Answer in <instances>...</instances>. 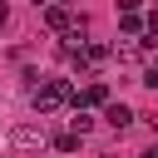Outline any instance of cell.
Wrapping results in <instances>:
<instances>
[{
  "label": "cell",
  "instance_id": "obj_1",
  "mask_svg": "<svg viewBox=\"0 0 158 158\" xmlns=\"http://www.w3.org/2000/svg\"><path fill=\"white\" fill-rule=\"evenodd\" d=\"M30 104H35V114L44 118V114H54V109L74 104V89H69V79H40V84H35V94H30Z\"/></svg>",
  "mask_w": 158,
  "mask_h": 158
},
{
  "label": "cell",
  "instance_id": "obj_2",
  "mask_svg": "<svg viewBox=\"0 0 158 158\" xmlns=\"http://www.w3.org/2000/svg\"><path fill=\"white\" fill-rule=\"evenodd\" d=\"M94 104H109V84L104 79H89L84 89H74V109H94Z\"/></svg>",
  "mask_w": 158,
  "mask_h": 158
},
{
  "label": "cell",
  "instance_id": "obj_3",
  "mask_svg": "<svg viewBox=\"0 0 158 158\" xmlns=\"http://www.w3.org/2000/svg\"><path fill=\"white\" fill-rule=\"evenodd\" d=\"M10 143H15L20 153H30V148H44V128H35V123H20V128L10 133Z\"/></svg>",
  "mask_w": 158,
  "mask_h": 158
},
{
  "label": "cell",
  "instance_id": "obj_4",
  "mask_svg": "<svg viewBox=\"0 0 158 158\" xmlns=\"http://www.w3.org/2000/svg\"><path fill=\"white\" fill-rule=\"evenodd\" d=\"M44 25H49V30H59V35H69V30H74L69 5H44Z\"/></svg>",
  "mask_w": 158,
  "mask_h": 158
},
{
  "label": "cell",
  "instance_id": "obj_5",
  "mask_svg": "<svg viewBox=\"0 0 158 158\" xmlns=\"http://www.w3.org/2000/svg\"><path fill=\"white\" fill-rule=\"evenodd\" d=\"M104 118H109L114 133H123V128L133 123V109H128V104H104Z\"/></svg>",
  "mask_w": 158,
  "mask_h": 158
},
{
  "label": "cell",
  "instance_id": "obj_6",
  "mask_svg": "<svg viewBox=\"0 0 158 158\" xmlns=\"http://www.w3.org/2000/svg\"><path fill=\"white\" fill-rule=\"evenodd\" d=\"M118 30H123V35H138V30H143V15H138V10H123V15H118Z\"/></svg>",
  "mask_w": 158,
  "mask_h": 158
},
{
  "label": "cell",
  "instance_id": "obj_7",
  "mask_svg": "<svg viewBox=\"0 0 158 158\" xmlns=\"http://www.w3.org/2000/svg\"><path fill=\"white\" fill-rule=\"evenodd\" d=\"M69 128H74V133L84 138V133L94 128V118H89V109H74V118H69Z\"/></svg>",
  "mask_w": 158,
  "mask_h": 158
},
{
  "label": "cell",
  "instance_id": "obj_8",
  "mask_svg": "<svg viewBox=\"0 0 158 158\" xmlns=\"http://www.w3.org/2000/svg\"><path fill=\"white\" fill-rule=\"evenodd\" d=\"M54 148H59V153H74V148H79V133H74V128H69V133H59V138H54Z\"/></svg>",
  "mask_w": 158,
  "mask_h": 158
},
{
  "label": "cell",
  "instance_id": "obj_9",
  "mask_svg": "<svg viewBox=\"0 0 158 158\" xmlns=\"http://www.w3.org/2000/svg\"><path fill=\"white\" fill-rule=\"evenodd\" d=\"M143 84H153V89H158V59H153V64L143 69Z\"/></svg>",
  "mask_w": 158,
  "mask_h": 158
},
{
  "label": "cell",
  "instance_id": "obj_10",
  "mask_svg": "<svg viewBox=\"0 0 158 158\" xmlns=\"http://www.w3.org/2000/svg\"><path fill=\"white\" fill-rule=\"evenodd\" d=\"M138 5H143V0H118V10H138Z\"/></svg>",
  "mask_w": 158,
  "mask_h": 158
},
{
  "label": "cell",
  "instance_id": "obj_11",
  "mask_svg": "<svg viewBox=\"0 0 158 158\" xmlns=\"http://www.w3.org/2000/svg\"><path fill=\"white\" fill-rule=\"evenodd\" d=\"M5 15H10V10H5V5H0V30H5Z\"/></svg>",
  "mask_w": 158,
  "mask_h": 158
},
{
  "label": "cell",
  "instance_id": "obj_12",
  "mask_svg": "<svg viewBox=\"0 0 158 158\" xmlns=\"http://www.w3.org/2000/svg\"><path fill=\"white\" fill-rule=\"evenodd\" d=\"M148 123H153V133H158V118H148Z\"/></svg>",
  "mask_w": 158,
  "mask_h": 158
},
{
  "label": "cell",
  "instance_id": "obj_13",
  "mask_svg": "<svg viewBox=\"0 0 158 158\" xmlns=\"http://www.w3.org/2000/svg\"><path fill=\"white\" fill-rule=\"evenodd\" d=\"M49 5H69V0H49Z\"/></svg>",
  "mask_w": 158,
  "mask_h": 158
},
{
  "label": "cell",
  "instance_id": "obj_14",
  "mask_svg": "<svg viewBox=\"0 0 158 158\" xmlns=\"http://www.w3.org/2000/svg\"><path fill=\"white\" fill-rule=\"evenodd\" d=\"M35 5H49V0H35Z\"/></svg>",
  "mask_w": 158,
  "mask_h": 158
},
{
  "label": "cell",
  "instance_id": "obj_15",
  "mask_svg": "<svg viewBox=\"0 0 158 158\" xmlns=\"http://www.w3.org/2000/svg\"><path fill=\"white\" fill-rule=\"evenodd\" d=\"M153 158H158V148H153Z\"/></svg>",
  "mask_w": 158,
  "mask_h": 158
}]
</instances>
